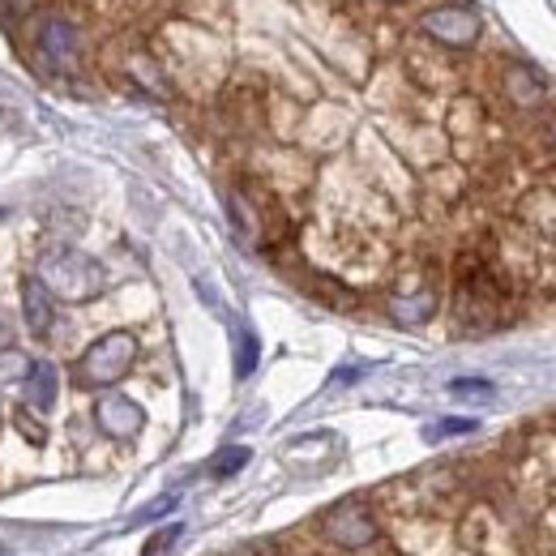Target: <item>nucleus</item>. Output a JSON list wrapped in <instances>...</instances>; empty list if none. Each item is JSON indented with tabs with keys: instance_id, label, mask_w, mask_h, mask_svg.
<instances>
[{
	"instance_id": "4468645a",
	"label": "nucleus",
	"mask_w": 556,
	"mask_h": 556,
	"mask_svg": "<svg viewBox=\"0 0 556 556\" xmlns=\"http://www.w3.org/2000/svg\"><path fill=\"white\" fill-rule=\"evenodd\" d=\"M476 428H480L476 419H437V424L424 428V437H428V441H445V437H467V432H476Z\"/></svg>"
},
{
	"instance_id": "6ab92c4d",
	"label": "nucleus",
	"mask_w": 556,
	"mask_h": 556,
	"mask_svg": "<svg viewBox=\"0 0 556 556\" xmlns=\"http://www.w3.org/2000/svg\"><path fill=\"white\" fill-rule=\"evenodd\" d=\"M13 4H17V9H22V13H26V9H30V4H35V0H13Z\"/></svg>"
},
{
	"instance_id": "6e6552de",
	"label": "nucleus",
	"mask_w": 556,
	"mask_h": 556,
	"mask_svg": "<svg viewBox=\"0 0 556 556\" xmlns=\"http://www.w3.org/2000/svg\"><path fill=\"white\" fill-rule=\"evenodd\" d=\"M501 86H505V99L514 108H540L548 99V81L531 70V65H509Z\"/></svg>"
},
{
	"instance_id": "39448f33",
	"label": "nucleus",
	"mask_w": 556,
	"mask_h": 556,
	"mask_svg": "<svg viewBox=\"0 0 556 556\" xmlns=\"http://www.w3.org/2000/svg\"><path fill=\"white\" fill-rule=\"evenodd\" d=\"M94 424H99L103 437L134 441L141 432V424H146V412H141L134 399H125V394H103V399L94 403Z\"/></svg>"
},
{
	"instance_id": "f03ea898",
	"label": "nucleus",
	"mask_w": 556,
	"mask_h": 556,
	"mask_svg": "<svg viewBox=\"0 0 556 556\" xmlns=\"http://www.w3.org/2000/svg\"><path fill=\"white\" fill-rule=\"evenodd\" d=\"M134 364H138V339L129 330H112V334L94 339L86 355L77 359V386H90V390L116 386Z\"/></svg>"
},
{
	"instance_id": "9d476101",
	"label": "nucleus",
	"mask_w": 556,
	"mask_h": 556,
	"mask_svg": "<svg viewBox=\"0 0 556 556\" xmlns=\"http://www.w3.org/2000/svg\"><path fill=\"white\" fill-rule=\"evenodd\" d=\"M390 313H394V321H403V326H419V321H428V317L437 313V291H432V287L399 291V295L390 300Z\"/></svg>"
},
{
	"instance_id": "dca6fc26",
	"label": "nucleus",
	"mask_w": 556,
	"mask_h": 556,
	"mask_svg": "<svg viewBox=\"0 0 556 556\" xmlns=\"http://www.w3.org/2000/svg\"><path fill=\"white\" fill-rule=\"evenodd\" d=\"M176 540H180V527H167V531H159V535H154V540L146 544V553H141V556H159V553H167V548H172Z\"/></svg>"
},
{
	"instance_id": "a211bd4d",
	"label": "nucleus",
	"mask_w": 556,
	"mask_h": 556,
	"mask_svg": "<svg viewBox=\"0 0 556 556\" xmlns=\"http://www.w3.org/2000/svg\"><path fill=\"white\" fill-rule=\"evenodd\" d=\"M17 424L26 428V441H30V445H43V432H39V428L30 424V416H17Z\"/></svg>"
},
{
	"instance_id": "423d86ee",
	"label": "nucleus",
	"mask_w": 556,
	"mask_h": 556,
	"mask_svg": "<svg viewBox=\"0 0 556 556\" xmlns=\"http://www.w3.org/2000/svg\"><path fill=\"white\" fill-rule=\"evenodd\" d=\"M35 48L39 56L52 65V70H70L73 56H77V30L65 17H43L39 22V35H35Z\"/></svg>"
},
{
	"instance_id": "20e7f679",
	"label": "nucleus",
	"mask_w": 556,
	"mask_h": 556,
	"mask_svg": "<svg viewBox=\"0 0 556 556\" xmlns=\"http://www.w3.org/2000/svg\"><path fill=\"white\" fill-rule=\"evenodd\" d=\"M419 26H424L428 39H437L445 48H471L480 39V30H484V22H480V13L471 4H437V9L424 13Z\"/></svg>"
},
{
	"instance_id": "412c9836",
	"label": "nucleus",
	"mask_w": 556,
	"mask_h": 556,
	"mask_svg": "<svg viewBox=\"0 0 556 556\" xmlns=\"http://www.w3.org/2000/svg\"><path fill=\"white\" fill-rule=\"evenodd\" d=\"M394 4H407V0H394Z\"/></svg>"
},
{
	"instance_id": "1a4fd4ad",
	"label": "nucleus",
	"mask_w": 556,
	"mask_h": 556,
	"mask_svg": "<svg viewBox=\"0 0 556 556\" xmlns=\"http://www.w3.org/2000/svg\"><path fill=\"white\" fill-rule=\"evenodd\" d=\"M22 386H26V403H30L35 412H52V403H56V390H61V377H56L52 359H35Z\"/></svg>"
},
{
	"instance_id": "ddd939ff",
	"label": "nucleus",
	"mask_w": 556,
	"mask_h": 556,
	"mask_svg": "<svg viewBox=\"0 0 556 556\" xmlns=\"http://www.w3.org/2000/svg\"><path fill=\"white\" fill-rule=\"evenodd\" d=\"M30 355L26 351H13V348H4L0 351V381H26V372H30Z\"/></svg>"
},
{
	"instance_id": "7ed1b4c3",
	"label": "nucleus",
	"mask_w": 556,
	"mask_h": 556,
	"mask_svg": "<svg viewBox=\"0 0 556 556\" xmlns=\"http://www.w3.org/2000/svg\"><path fill=\"white\" fill-rule=\"evenodd\" d=\"M321 535H326L339 553H359V548H372L381 531H377V518H372L368 505L343 501V505H334V509L321 518Z\"/></svg>"
},
{
	"instance_id": "f257e3e1",
	"label": "nucleus",
	"mask_w": 556,
	"mask_h": 556,
	"mask_svg": "<svg viewBox=\"0 0 556 556\" xmlns=\"http://www.w3.org/2000/svg\"><path fill=\"white\" fill-rule=\"evenodd\" d=\"M35 278L52 291V300H65V304H86V300L103 295V287H108L103 266L94 257L77 253V249H65V244H56L39 257V275Z\"/></svg>"
},
{
	"instance_id": "aec40b11",
	"label": "nucleus",
	"mask_w": 556,
	"mask_h": 556,
	"mask_svg": "<svg viewBox=\"0 0 556 556\" xmlns=\"http://www.w3.org/2000/svg\"><path fill=\"white\" fill-rule=\"evenodd\" d=\"M548 138H553V150H556V116H553V125H548Z\"/></svg>"
},
{
	"instance_id": "f3484780",
	"label": "nucleus",
	"mask_w": 556,
	"mask_h": 556,
	"mask_svg": "<svg viewBox=\"0 0 556 556\" xmlns=\"http://www.w3.org/2000/svg\"><path fill=\"white\" fill-rule=\"evenodd\" d=\"M172 509H176V496H159L150 509H141L134 522H154V518H163V514H172Z\"/></svg>"
},
{
	"instance_id": "2eb2a0df",
	"label": "nucleus",
	"mask_w": 556,
	"mask_h": 556,
	"mask_svg": "<svg viewBox=\"0 0 556 556\" xmlns=\"http://www.w3.org/2000/svg\"><path fill=\"white\" fill-rule=\"evenodd\" d=\"M450 394L454 399H480V403H488L496 390H492V381H484V377H458V381H450Z\"/></svg>"
},
{
	"instance_id": "f8f14e48",
	"label": "nucleus",
	"mask_w": 556,
	"mask_h": 556,
	"mask_svg": "<svg viewBox=\"0 0 556 556\" xmlns=\"http://www.w3.org/2000/svg\"><path fill=\"white\" fill-rule=\"evenodd\" d=\"M240 467H249V450H244V445H227V450H218V454H214V463H210V476L227 480V476H236Z\"/></svg>"
},
{
	"instance_id": "9b49d317",
	"label": "nucleus",
	"mask_w": 556,
	"mask_h": 556,
	"mask_svg": "<svg viewBox=\"0 0 556 556\" xmlns=\"http://www.w3.org/2000/svg\"><path fill=\"white\" fill-rule=\"evenodd\" d=\"M257 355H262V343L253 330H240L236 334V377H249L257 368Z\"/></svg>"
},
{
	"instance_id": "0eeeda50",
	"label": "nucleus",
	"mask_w": 556,
	"mask_h": 556,
	"mask_svg": "<svg viewBox=\"0 0 556 556\" xmlns=\"http://www.w3.org/2000/svg\"><path fill=\"white\" fill-rule=\"evenodd\" d=\"M22 317H26V330L35 339H52V326H56V300L52 291L39 282V278H22Z\"/></svg>"
}]
</instances>
